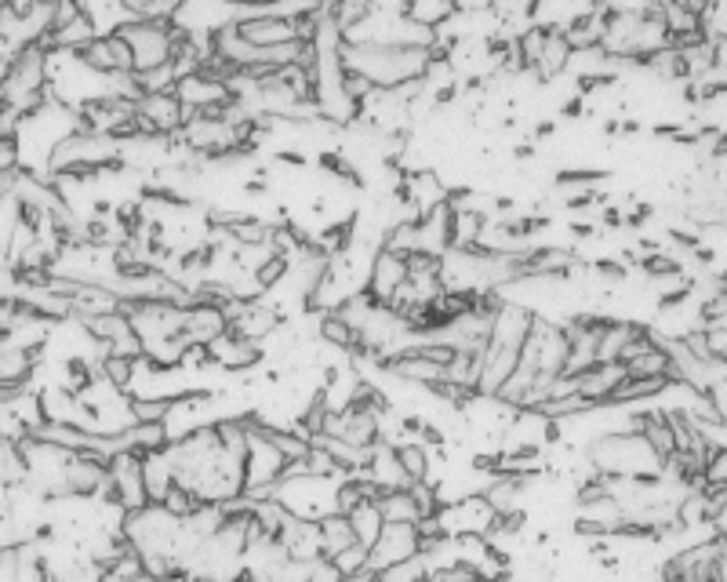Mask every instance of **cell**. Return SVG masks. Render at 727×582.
Returning <instances> with one entry per match:
<instances>
[{
  "mask_svg": "<svg viewBox=\"0 0 727 582\" xmlns=\"http://www.w3.org/2000/svg\"><path fill=\"white\" fill-rule=\"evenodd\" d=\"M419 553V528L415 521H386L379 539L368 547V568L379 579L382 568H390L397 561H408V557Z\"/></svg>",
  "mask_w": 727,
  "mask_h": 582,
  "instance_id": "6da1fadb",
  "label": "cell"
},
{
  "mask_svg": "<svg viewBox=\"0 0 727 582\" xmlns=\"http://www.w3.org/2000/svg\"><path fill=\"white\" fill-rule=\"evenodd\" d=\"M236 33L244 41L262 44V47H277V44H292L298 41V30H295V19H277V15H255V19H244V22H233Z\"/></svg>",
  "mask_w": 727,
  "mask_h": 582,
  "instance_id": "7a4b0ae2",
  "label": "cell"
},
{
  "mask_svg": "<svg viewBox=\"0 0 727 582\" xmlns=\"http://www.w3.org/2000/svg\"><path fill=\"white\" fill-rule=\"evenodd\" d=\"M143 485H146V499L160 502L175 485V469L168 459V448L157 452H143Z\"/></svg>",
  "mask_w": 727,
  "mask_h": 582,
  "instance_id": "3957f363",
  "label": "cell"
},
{
  "mask_svg": "<svg viewBox=\"0 0 727 582\" xmlns=\"http://www.w3.org/2000/svg\"><path fill=\"white\" fill-rule=\"evenodd\" d=\"M317 528H320V550H324V557L343 553L346 547H354V542H357L349 517L338 514V510H335V514H324L320 521H317Z\"/></svg>",
  "mask_w": 727,
  "mask_h": 582,
  "instance_id": "277c9868",
  "label": "cell"
},
{
  "mask_svg": "<svg viewBox=\"0 0 727 582\" xmlns=\"http://www.w3.org/2000/svg\"><path fill=\"white\" fill-rule=\"evenodd\" d=\"M346 517H349V525H354V536H357V542H364V547H371V542L379 539L382 525H386V517H382L379 502H375V499H364V502H357L354 510H349Z\"/></svg>",
  "mask_w": 727,
  "mask_h": 582,
  "instance_id": "5b68a950",
  "label": "cell"
},
{
  "mask_svg": "<svg viewBox=\"0 0 727 582\" xmlns=\"http://www.w3.org/2000/svg\"><path fill=\"white\" fill-rule=\"evenodd\" d=\"M397 459H400V469H404L408 485H415V480H433L430 477V448H425L422 441H400Z\"/></svg>",
  "mask_w": 727,
  "mask_h": 582,
  "instance_id": "8992f818",
  "label": "cell"
}]
</instances>
